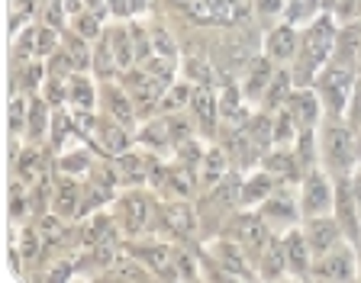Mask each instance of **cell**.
<instances>
[{
  "mask_svg": "<svg viewBox=\"0 0 361 283\" xmlns=\"http://www.w3.org/2000/svg\"><path fill=\"white\" fill-rule=\"evenodd\" d=\"M258 213H262L264 219L271 222V229L274 225H281V229H290V225H297L303 219V209H300V196H293L284 190V184L274 190V194L268 196V200L258 206Z\"/></svg>",
  "mask_w": 361,
  "mask_h": 283,
  "instance_id": "obj_16",
  "label": "cell"
},
{
  "mask_svg": "<svg viewBox=\"0 0 361 283\" xmlns=\"http://www.w3.org/2000/svg\"><path fill=\"white\" fill-rule=\"evenodd\" d=\"M49 110H55L49 100L32 97V113H30V126H26V142H36L45 135V126H49Z\"/></svg>",
  "mask_w": 361,
  "mask_h": 283,
  "instance_id": "obj_39",
  "label": "cell"
},
{
  "mask_svg": "<svg viewBox=\"0 0 361 283\" xmlns=\"http://www.w3.org/2000/svg\"><path fill=\"white\" fill-rule=\"evenodd\" d=\"M281 241H284V254H287V270H290V277H297V280H307V277H313V248H310L307 235H303L300 225H290V229H284V235H281Z\"/></svg>",
  "mask_w": 361,
  "mask_h": 283,
  "instance_id": "obj_14",
  "label": "cell"
},
{
  "mask_svg": "<svg viewBox=\"0 0 361 283\" xmlns=\"http://www.w3.org/2000/svg\"><path fill=\"white\" fill-rule=\"evenodd\" d=\"M180 10L200 26H226L235 20L229 0H180Z\"/></svg>",
  "mask_w": 361,
  "mask_h": 283,
  "instance_id": "obj_20",
  "label": "cell"
},
{
  "mask_svg": "<svg viewBox=\"0 0 361 283\" xmlns=\"http://www.w3.org/2000/svg\"><path fill=\"white\" fill-rule=\"evenodd\" d=\"M258 277H264V280L290 277V270H287V254H284V241H281V235H274V239H271V245L264 248L262 254H258Z\"/></svg>",
  "mask_w": 361,
  "mask_h": 283,
  "instance_id": "obj_27",
  "label": "cell"
},
{
  "mask_svg": "<svg viewBox=\"0 0 361 283\" xmlns=\"http://www.w3.org/2000/svg\"><path fill=\"white\" fill-rule=\"evenodd\" d=\"M13 171L20 174L23 184L39 187L42 184V161H39V151L26 145V149L20 151V158H13Z\"/></svg>",
  "mask_w": 361,
  "mask_h": 283,
  "instance_id": "obj_34",
  "label": "cell"
},
{
  "mask_svg": "<svg viewBox=\"0 0 361 283\" xmlns=\"http://www.w3.org/2000/svg\"><path fill=\"white\" fill-rule=\"evenodd\" d=\"M158 219H161V225L171 232L174 239H190V235H197V225H200L197 209L190 206L188 200L161 203V206H158Z\"/></svg>",
  "mask_w": 361,
  "mask_h": 283,
  "instance_id": "obj_18",
  "label": "cell"
},
{
  "mask_svg": "<svg viewBox=\"0 0 361 283\" xmlns=\"http://www.w3.org/2000/svg\"><path fill=\"white\" fill-rule=\"evenodd\" d=\"M59 171L61 174H75V177H87L94 171V158H90L87 149H75V151H65L59 158Z\"/></svg>",
  "mask_w": 361,
  "mask_h": 283,
  "instance_id": "obj_38",
  "label": "cell"
},
{
  "mask_svg": "<svg viewBox=\"0 0 361 283\" xmlns=\"http://www.w3.org/2000/svg\"><path fill=\"white\" fill-rule=\"evenodd\" d=\"M210 200L219 203V206H226V209L242 206V174L229 171L216 187H210Z\"/></svg>",
  "mask_w": 361,
  "mask_h": 283,
  "instance_id": "obj_31",
  "label": "cell"
},
{
  "mask_svg": "<svg viewBox=\"0 0 361 283\" xmlns=\"http://www.w3.org/2000/svg\"><path fill=\"white\" fill-rule=\"evenodd\" d=\"M81 203H84V184L75 174H61L52 184V213L61 219H75L81 216Z\"/></svg>",
  "mask_w": 361,
  "mask_h": 283,
  "instance_id": "obj_17",
  "label": "cell"
},
{
  "mask_svg": "<svg viewBox=\"0 0 361 283\" xmlns=\"http://www.w3.org/2000/svg\"><path fill=\"white\" fill-rule=\"evenodd\" d=\"M100 103H104V113L106 116H113L116 122H123V126L135 129V122H139V106H135L133 94H129L126 87H123V81H106L100 84Z\"/></svg>",
  "mask_w": 361,
  "mask_h": 283,
  "instance_id": "obj_15",
  "label": "cell"
},
{
  "mask_svg": "<svg viewBox=\"0 0 361 283\" xmlns=\"http://www.w3.org/2000/svg\"><path fill=\"white\" fill-rule=\"evenodd\" d=\"M188 110L197 126V135H203V139L216 135V129L223 126V120H219V94L213 90V84H194V97H190Z\"/></svg>",
  "mask_w": 361,
  "mask_h": 283,
  "instance_id": "obj_8",
  "label": "cell"
},
{
  "mask_svg": "<svg viewBox=\"0 0 361 283\" xmlns=\"http://www.w3.org/2000/svg\"><path fill=\"white\" fill-rule=\"evenodd\" d=\"M297 49H300V30L290 20L274 23L268 36H264V55L278 68H290L293 58H297Z\"/></svg>",
  "mask_w": 361,
  "mask_h": 283,
  "instance_id": "obj_10",
  "label": "cell"
},
{
  "mask_svg": "<svg viewBox=\"0 0 361 283\" xmlns=\"http://www.w3.org/2000/svg\"><path fill=\"white\" fill-rule=\"evenodd\" d=\"M278 187H281V180L268 168H258L248 177H242V206H262Z\"/></svg>",
  "mask_w": 361,
  "mask_h": 283,
  "instance_id": "obj_22",
  "label": "cell"
},
{
  "mask_svg": "<svg viewBox=\"0 0 361 283\" xmlns=\"http://www.w3.org/2000/svg\"><path fill=\"white\" fill-rule=\"evenodd\" d=\"M229 7H233L235 16H242V13H248V10H255V4H252V0H229Z\"/></svg>",
  "mask_w": 361,
  "mask_h": 283,
  "instance_id": "obj_46",
  "label": "cell"
},
{
  "mask_svg": "<svg viewBox=\"0 0 361 283\" xmlns=\"http://www.w3.org/2000/svg\"><path fill=\"white\" fill-rule=\"evenodd\" d=\"M32 97L36 94H26V90H13L10 97V135H26L30 126V113H32Z\"/></svg>",
  "mask_w": 361,
  "mask_h": 283,
  "instance_id": "obj_30",
  "label": "cell"
},
{
  "mask_svg": "<svg viewBox=\"0 0 361 283\" xmlns=\"http://www.w3.org/2000/svg\"><path fill=\"white\" fill-rule=\"evenodd\" d=\"M300 209L303 216H326L336 206V174H329L326 168H313L300 177Z\"/></svg>",
  "mask_w": 361,
  "mask_h": 283,
  "instance_id": "obj_4",
  "label": "cell"
},
{
  "mask_svg": "<svg viewBox=\"0 0 361 283\" xmlns=\"http://www.w3.org/2000/svg\"><path fill=\"white\" fill-rule=\"evenodd\" d=\"M316 280H358V248L352 241H342L329 254L313 261Z\"/></svg>",
  "mask_w": 361,
  "mask_h": 283,
  "instance_id": "obj_6",
  "label": "cell"
},
{
  "mask_svg": "<svg viewBox=\"0 0 361 283\" xmlns=\"http://www.w3.org/2000/svg\"><path fill=\"white\" fill-rule=\"evenodd\" d=\"M120 81H123V87L133 94V100H135V106H139V110H149V106L161 103L168 84H171V81H165V77L152 75L145 65H133L129 71H123V75H120Z\"/></svg>",
  "mask_w": 361,
  "mask_h": 283,
  "instance_id": "obj_5",
  "label": "cell"
},
{
  "mask_svg": "<svg viewBox=\"0 0 361 283\" xmlns=\"http://www.w3.org/2000/svg\"><path fill=\"white\" fill-rule=\"evenodd\" d=\"M300 229H303V235H307L310 248H313V258H323V254H329L332 248H338L342 241H348L332 213H326V216H303Z\"/></svg>",
  "mask_w": 361,
  "mask_h": 283,
  "instance_id": "obj_9",
  "label": "cell"
},
{
  "mask_svg": "<svg viewBox=\"0 0 361 283\" xmlns=\"http://www.w3.org/2000/svg\"><path fill=\"white\" fill-rule=\"evenodd\" d=\"M284 106L293 120H297L300 132L303 129H319L326 120V106L319 100V94H316V87H293Z\"/></svg>",
  "mask_w": 361,
  "mask_h": 283,
  "instance_id": "obj_12",
  "label": "cell"
},
{
  "mask_svg": "<svg viewBox=\"0 0 361 283\" xmlns=\"http://www.w3.org/2000/svg\"><path fill=\"white\" fill-rule=\"evenodd\" d=\"M274 75H278V65H274L268 55H255V58L248 61L245 77H242V84H239L248 103H258V100H264V94H268V84L274 81Z\"/></svg>",
  "mask_w": 361,
  "mask_h": 283,
  "instance_id": "obj_19",
  "label": "cell"
},
{
  "mask_svg": "<svg viewBox=\"0 0 361 283\" xmlns=\"http://www.w3.org/2000/svg\"><path fill=\"white\" fill-rule=\"evenodd\" d=\"M358 248V280H361V245H355Z\"/></svg>",
  "mask_w": 361,
  "mask_h": 283,
  "instance_id": "obj_47",
  "label": "cell"
},
{
  "mask_svg": "<svg viewBox=\"0 0 361 283\" xmlns=\"http://www.w3.org/2000/svg\"><path fill=\"white\" fill-rule=\"evenodd\" d=\"M152 55L178 58V45H174V39L168 36V30H161V26H155V30H152Z\"/></svg>",
  "mask_w": 361,
  "mask_h": 283,
  "instance_id": "obj_42",
  "label": "cell"
},
{
  "mask_svg": "<svg viewBox=\"0 0 361 283\" xmlns=\"http://www.w3.org/2000/svg\"><path fill=\"white\" fill-rule=\"evenodd\" d=\"M297 135H300V126H297V120L287 113V106L274 110V145H278V149H290L293 142H297Z\"/></svg>",
  "mask_w": 361,
  "mask_h": 283,
  "instance_id": "obj_37",
  "label": "cell"
},
{
  "mask_svg": "<svg viewBox=\"0 0 361 283\" xmlns=\"http://www.w3.org/2000/svg\"><path fill=\"white\" fill-rule=\"evenodd\" d=\"M355 135H358V158H361V129H358V132H355Z\"/></svg>",
  "mask_w": 361,
  "mask_h": 283,
  "instance_id": "obj_48",
  "label": "cell"
},
{
  "mask_svg": "<svg viewBox=\"0 0 361 283\" xmlns=\"http://www.w3.org/2000/svg\"><path fill=\"white\" fill-rule=\"evenodd\" d=\"M229 168H233L229 151H223L219 145H210V149L203 151V161H200V171H197V180L210 190V187H216L219 180L229 174Z\"/></svg>",
  "mask_w": 361,
  "mask_h": 283,
  "instance_id": "obj_25",
  "label": "cell"
},
{
  "mask_svg": "<svg viewBox=\"0 0 361 283\" xmlns=\"http://www.w3.org/2000/svg\"><path fill=\"white\" fill-rule=\"evenodd\" d=\"M345 122L355 129V132L361 129V77L352 90V100H348V106H345Z\"/></svg>",
  "mask_w": 361,
  "mask_h": 283,
  "instance_id": "obj_44",
  "label": "cell"
},
{
  "mask_svg": "<svg viewBox=\"0 0 361 283\" xmlns=\"http://www.w3.org/2000/svg\"><path fill=\"white\" fill-rule=\"evenodd\" d=\"M94 71H97L100 77L106 75H120V68H116V58H113V49H110V39H106V32L94 42Z\"/></svg>",
  "mask_w": 361,
  "mask_h": 283,
  "instance_id": "obj_40",
  "label": "cell"
},
{
  "mask_svg": "<svg viewBox=\"0 0 361 283\" xmlns=\"http://www.w3.org/2000/svg\"><path fill=\"white\" fill-rule=\"evenodd\" d=\"M242 248L248 251V258H255L271 245L274 239V232H271V222L262 216V213H242V216H233V235Z\"/></svg>",
  "mask_w": 361,
  "mask_h": 283,
  "instance_id": "obj_7",
  "label": "cell"
},
{
  "mask_svg": "<svg viewBox=\"0 0 361 283\" xmlns=\"http://www.w3.org/2000/svg\"><path fill=\"white\" fill-rule=\"evenodd\" d=\"M355 84H358V75H355L352 68L338 65V61H329V65L316 75L313 87L326 106V116H345V106H348V100H352Z\"/></svg>",
  "mask_w": 361,
  "mask_h": 283,
  "instance_id": "obj_3",
  "label": "cell"
},
{
  "mask_svg": "<svg viewBox=\"0 0 361 283\" xmlns=\"http://www.w3.org/2000/svg\"><path fill=\"white\" fill-rule=\"evenodd\" d=\"M297 87V81H293V71L290 68H278V75H274V81L268 84V94H264V110H281V106L287 103V97H290V90Z\"/></svg>",
  "mask_w": 361,
  "mask_h": 283,
  "instance_id": "obj_29",
  "label": "cell"
},
{
  "mask_svg": "<svg viewBox=\"0 0 361 283\" xmlns=\"http://www.w3.org/2000/svg\"><path fill=\"white\" fill-rule=\"evenodd\" d=\"M190 97H194V84L184 77V81H171L161 97V113H180L184 106H190Z\"/></svg>",
  "mask_w": 361,
  "mask_h": 283,
  "instance_id": "obj_36",
  "label": "cell"
},
{
  "mask_svg": "<svg viewBox=\"0 0 361 283\" xmlns=\"http://www.w3.org/2000/svg\"><path fill=\"white\" fill-rule=\"evenodd\" d=\"M133 132L135 129L123 126V122H116L113 116H106V120H97V126H94V139H97V145L106 151V155H123V151L129 149V142H133Z\"/></svg>",
  "mask_w": 361,
  "mask_h": 283,
  "instance_id": "obj_21",
  "label": "cell"
},
{
  "mask_svg": "<svg viewBox=\"0 0 361 283\" xmlns=\"http://www.w3.org/2000/svg\"><path fill=\"white\" fill-rule=\"evenodd\" d=\"M332 216L342 225V235L352 245H361V213H358V203H355L352 184H348V174H338L336 177V206H332Z\"/></svg>",
  "mask_w": 361,
  "mask_h": 283,
  "instance_id": "obj_11",
  "label": "cell"
},
{
  "mask_svg": "<svg viewBox=\"0 0 361 283\" xmlns=\"http://www.w3.org/2000/svg\"><path fill=\"white\" fill-rule=\"evenodd\" d=\"M139 142H142V145H149V149H168V145H174V135H171V122H168V116H158V120L145 122L142 132H139Z\"/></svg>",
  "mask_w": 361,
  "mask_h": 283,
  "instance_id": "obj_33",
  "label": "cell"
},
{
  "mask_svg": "<svg viewBox=\"0 0 361 283\" xmlns=\"http://www.w3.org/2000/svg\"><path fill=\"white\" fill-rule=\"evenodd\" d=\"M184 77L190 84H213V68L203 58H188L184 61Z\"/></svg>",
  "mask_w": 361,
  "mask_h": 283,
  "instance_id": "obj_41",
  "label": "cell"
},
{
  "mask_svg": "<svg viewBox=\"0 0 361 283\" xmlns=\"http://www.w3.org/2000/svg\"><path fill=\"white\" fill-rule=\"evenodd\" d=\"M264 168H268L281 184H287V180H300L303 174H307L303 171V164L297 161V155H293V149H278V145H274V151H271L268 158H264Z\"/></svg>",
  "mask_w": 361,
  "mask_h": 283,
  "instance_id": "obj_28",
  "label": "cell"
},
{
  "mask_svg": "<svg viewBox=\"0 0 361 283\" xmlns=\"http://www.w3.org/2000/svg\"><path fill=\"white\" fill-rule=\"evenodd\" d=\"M338 26H342L338 16L332 13V10H323V13L310 16L307 30H300V49H297V58H293V65H290L297 87H313L316 75L332 61Z\"/></svg>",
  "mask_w": 361,
  "mask_h": 283,
  "instance_id": "obj_1",
  "label": "cell"
},
{
  "mask_svg": "<svg viewBox=\"0 0 361 283\" xmlns=\"http://www.w3.org/2000/svg\"><path fill=\"white\" fill-rule=\"evenodd\" d=\"M106 39H110V49H113V58H116V68L129 71V68L139 61L135 55V42H133V32H129V23H116V26H106Z\"/></svg>",
  "mask_w": 361,
  "mask_h": 283,
  "instance_id": "obj_23",
  "label": "cell"
},
{
  "mask_svg": "<svg viewBox=\"0 0 361 283\" xmlns=\"http://www.w3.org/2000/svg\"><path fill=\"white\" fill-rule=\"evenodd\" d=\"M245 94H242V87H233V84H226L223 90H219V120H223V126H245V120L252 116V113L245 110Z\"/></svg>",
  "mask_w": 361,
  "mask_h": 283,
  "instance_id": "obj_24",
  "label": "cell"
},
{
  "mask_svg": "<svg viewBox=\"0 0 361 283\" xmlns=\"http://www.w3.org/2000/svg\"><path fill=\"white\" fill-rule=\"evenodd\" d=\"M319 164L329 174H352L361 164L358 135L345 122V116H326L319 126Z\"/></svg>",
  "mask_w": 361,
  "mask_h": 283,
  "instance_id": "obj_2",
  "label": "cell"
},
{
  "mask_svg": "<svg viewBox=\"0 0 361 283\" xmlns=\"http://www.w3.org/2000/svg\"><path fill=\"white\" fill-rule=\"evenodd\" d=\"M68 26H71V32H78L81 39H87V42H97V39L106 32L104 16L94 13V10H81V13H75L71 20H68Z\"/></svg>",
  "mask_w": 361,
  "mask_h": 283,
  "instance_id": "obj_32",
  "label": "cell"
},
{
  "mask_svg": "<svg viewBox=\"0 0 361 283\" xmlns=\"http://www.w3.org/2000/svg\"><path fill=\"white\" fill-rule=\"evenodd\" d=\"M149 0H110V13L120 20H133L135 13H142Z\"/></svg>",
  "mask_w": 361,
  "mask_h": 283,
  "instance_id": "obj_43",
  "label": "cell"
},
{
  "mask_svg": "<svg viewBox=\"0 0 361 283\" xmlns=\"http://www.w3.org/2000/svg\"><path fill=\"white\" fill-rule=\"evenodd\" d=\"M152 200L142 194V190H126L123 196H116V222L129 232V235H139L145 232L152 219Z\"/></svg>",
  "mask_w": 361,
  "mask_h": 283,
  "instance_id": "obj_13",
  "label": "cell"
},
{
  "mask_svg": "<svg viewBox=\"0 0 361 283\" xmlns=\"http://www.w3.org/2000/svg\"><path fill=\"white\" fill-rule=\"evenodd\" d=\"M97 103H100V87L90 81L87 75L75 71V75L68 77V106H71V110H90L94 113Z\"/></svg>",
  "mask_w": 361,
  "mask_h": 283,
  "instance_id": "obj_26",
  "label": "cell"
},
{
  "mask_svg": "<svg viewBox=\"0 0 361 283\" xmlns=\"http://www.w3.org/2000/svg\"><path fill=\"white\" fill-rule=\"evenodd\" d=\"M252 4H255V13L268 16V20H278L284 13V0H252Z\"/></svg>",
  "mask_w": 361,
  "mask_h": 283,
  "instance_id": "obj_45",
  "label": "cell"
},
{
  "mask_svg": "<svg viewBox=\"0 0 361 283\" xmlns=\"http://www.w3.org/2000/svg\"><path fill=\"white\" fill-rule=\"evenodd\" d=\"M110 232H113V222L106 219V213H94V216L84 222V229H81V245H84V248L106 245Z\"/></svg>",
  "mask_w": 361,
  "mask_h": 283,
  "instance_id": "obj_35",
  "label": "cell"
}]
</instances>
